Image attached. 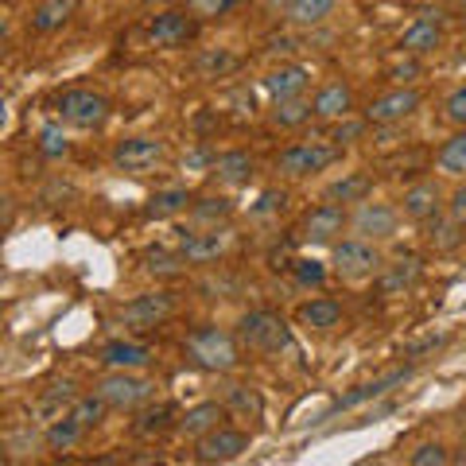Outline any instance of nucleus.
Returning <instances> with one entry per match:
<instances>
[{
    "label": "nucleus",
    "instance_id": "32",
    "mask_svg": "<svg viewBox=\"0 0 466 466\" xmlns=\"http://www.w3.org/2000/svg\"><path fill=\"white\" fill-rule=\"evenodd\" d=\"M424 229H428V245H431V249H440V253L459 249L462 238H466V226L459 222L455 214H440V218H435V222H428Z\"/></svg>",
    "mask_w": 466,
    "mask_h": 466
},
{
    "label": "nucleus",
    "instance_id": "39",
    "mask_svg": "<svg viewBox=\"0 0 466 466\" xmlns=\"http://www.w3.org/2000/svg\"><path fill=\"white\" fill-rule=\"evenodd\" d=\"M171 404H152V408H144L140 420L133 424V431L140 435V440H152V435H164L171 428Z\"/></svg>",
    "mask_w": 466,
    "mask_h": 466
},
{
    "label": "nucleus",
    "instance_id": "48",
    "mask_svg": "<svg viewBox=\"0 0 466 466\" xmlns=\"http://www.w3.org/2000/svg\"><path fill=\"white\" fill-rule=\"evenodd\" d=\"M447 339L443 334H431V339H424V342H416V346H408V358H420V354H428V350H440Z\"/></svg>",
    "mask_w": 466,
    "mask_h": 466
},
{
    "label": "nucleus",
    "instance_id": "11",
    "mask_svg": "<svg viewBox=\"0 0 466 466\" xmlns=\"http://www.w3.org/2000/svg\"><path fill=\"white\" fill-rule=\"evenodd\" d=\"M187 265H214L229 253V233L218 229V226H191V229H179V245H175Z\"/></svg>",
    "mask_w": 466,
    "mask_h": 466
},
{
    "label": "nucleus",
    "instance_id": "24",
    "mask_svg": "<svg viewBox=\"0 0 466 466\" xmlns=\"http://www.w3.org/2000/svg\"><path fill=\"white\" fill-rule=\"evenodd\" d=\"M222 420H226V404L222 400H202V404H195V408H187L183 412L179 431L187 435V440H202V435L214 431Z\"/></svg>",
    "mask_w": 466,
    "mask_h": 466
},
{
    "label": "nucleus",
    "instance_id": "7",
    "mask_svg": "<svg viewBox=\"0 0 466 466\" xmlns=\"http://www.w3.org/2000/svg\"><path fill=\"white\" fill-rule=\"evenodd\" d=\"M109 159H113V167L125 175H148L167 159V144L159 137H125L113 144Z\"/></svg>",
    "mask_w": 466,
    "mask_h": 466
},
{
    "label": "nucleus",
    "instance_id": "16",
    "mask_svg": "<svg viewBox=\"0 0 466 466\" xmlns=\"http://www.w3.org/2000/svg\"><path fill=\"white\" fill-rule=\"evenodd\" d=\"M440 47H443V24H440L435 12H420V16L400 32V51L404 55H431Z\"/></svg>",
    "mask_w": 466,
    "mask_h": 466
},
{
    "label": "nucleus",
    "instance_id": "14",
    "mask_svg": "<svg viewBox=\"0 0 466 466\" xmlns=\"http://www.w3.org/2000/svg\"><path fill=\"white\" fill-rule=\"evenodd\" d=\"M249 451V431L218 424L214 431H207L202 440H195V459L198 462H233Z\"/></svg>",
    "mask_w": 466,
    "mask_h": 466
},
{
    "label": "nucleus",
    "instance_id": "12",
    "mask_svg": "<svg viewBox=\"0 0 466 466\" xmlns=\"http://www.w3.org/2000/svg\"><path fill=\"white\" fill-rule=\"evenodd\" d=\"M171 311H175V296H171V291H144V296L128 299L116 319H121L125 327H133V330H156V327L167 323Z\"/></svg>",
    "mask_w": 466,
    "mask_h": 466
},
{
    "label": "nucleus",
    "instance_id": "10",
    "mask_svg": "<svg viewBox=\"0 0 466 466\" xmlns=\"http://www.w3.org/2000/svg\"><path fill=\"white\" fill-rule=\"evenodd\" d=\"M346 226H350V214H346L342 202L323 198L319 207H311L308 214H303V222H299V241H308V245H334Z\"/></svg>",
    "mask_w": 466,
    "mask_h": 466
},
{
    "label": "nucleus",
    "instance_id": "47",
    "mask_svg": "<svg viewBox=\"0 0 466 466\" xmlns=\"http://www.w3.org/2000/svg\"><path fill=\"white\" fill-rule=\"evenodd\" d=\"M447 214H455L459 222L466 226V179L455 187V195H451V202H447Z\"/></svg>",
    "mask_w": 466,
    "mask_h": 466
},
{
    "label": "nucleus",
    "instance_id": "31",
    "mask_svg": "<svg viewBox=\"0 0 466 466\" xmlns=\"http://www.w3.org/2000/svg\"><path fill=\"white\" fill-rule=\"evenodd\" d=\"M299 323L311 327V330H330L342 323V303L330 299V296H319V299H308L299 308Z\"/></svg>",
    "mask_w": 466,
    "mask_h": 466
},
{
    "label": "nucleus",
    "instance_id": "45",
    "mask_svg": "<svg viewBox=\"0 0 466 466\" xmlns=\"http://www.w3.org/2000/svg\"><path fill=\"white\" fill-rule=\"evenodd\" d=\"M284 207H288V191H276L272 187V191H260V198L249 207V214L253 218H272V214H280Z\"/></svg>",
    "mask_w": 466,
    "mask_h": 466
},
{
    "label": "nucleus",
    "instance_id": "25",
    "mask_svg": "<svg viewBox=\"0 0 466 466\" xmlns=\"http://www.w3.org/2000/svg\"><path fill=\"white\" fill-rule=\"evenodd\" d=\"M222 404H226V412L241 416V420H260L265 416V400H260L257 385H241V381L222 385Z\"/></svg>",
    "mask_w": 466,
    "mask_h": 466
},
{
    "label": "nucleus",
    "instance_id": "37",
    "mask_svg": "<svg viewBox=\"0 0 466 466\" xmlns=\"http://www.w3.org/2000/svg\"><path fill=\"white\" fill-rule=\"evenodd\" d=\"M70 416H78L86 431H90V428H101V424H106V416H109V400L94 389L90 397H78V400H75V408H70Z\"/></svg>",
    "mask_w": 466,
    "mask_h": 466
},
{
    "label": "nucleus",
    "instance_id": "20",
    "mask_svg": "<svg viewBox=\"0 0 466 466\" xmlns=\"http://www.w3.org/2000/svg\"><path fill=\"white\" fill-rule=\"evenodd\" d=\"M253 171H257V159L245 152V148H229L214 159V167H210V183L214 187H245L253 179Z\"/></svg>",
    "mask_w": 466,
    "mask_h": 466
},
{
    "label": "nucleus",
    "instance_id": "23",
    "mask_svg": "<svg viewBox=\"0 0 466 466\" xmlns=\"http://www.w3.org/2000/svg\"><path fill=\"white\" fill-rule=\"evenodd\" d=\"M101 361H106L109 370H144L152 361V350L133 339H113L101 346Z\"/></svg>",
    "mask_w": 466,
    "mask_h": 466
},
{
    "label": "nucleus",
    "instance_id": "19",
    "mask_svg": "<svg viewBox=\"0 0 466 466\" xmlns=\"http://www.w3.org/2000/svg\"><path fill=\"white\" fill-rule=\"evenodd\" d=\"M311 106H315V121L334 125V121H342V116L354 113V90H350V82H342V78L323 82L315 90Z\"/></svg>",
    "mask_w": 466,
    "mask_h": 466
},
{
    "label": "nucleus",
    "instance_id": "6",
    "mask_svg": "<svg viewBox=\"0 0 466 466\" xmlns=\"http://www.w3.org/2000/svg\"><path fill=\"white\" fill-rule=\"evenodd\" d=\"M55 109H58V116H63V125H75V128H101L113 113L109 97L97 94V90H86V86L58 94Z\"/></svg>",
    "mask_w": 466,
    "mask_h": 466
},
{
    "label": "nucleus",
    "instance_id": "35",
    "mask_svg": "<svg viewBox=\"0 0 466 466\" xmlns=\"http://www.w3.org/2000/svg\"><path fill=\"white\" fill-rule=\"evenodd\" d=\"M339 0H288V20L296 27H315L323 24Z\"/></svg>",
    "mask_w": 466,
    "mask_h": 466
},
{
    "label": "nucleus",
    "instance_id": "27",
    "mask_svg": "<svg viewBox=\"0 0 466 466\" xmlns=\"http://www.w3.org/2000/svg\"><path fill=\"white\" fill-rule=\"evenodd\" d=\"M183 210H191V191L187 187H167V191H156L144 202V218L148 222H167V218H179Z\"/></svg>",
    "mask_w": 466,
    "mask_h": 466
},
{
    "label": "nucleus",
    "instance_id": "26",
    "mask_svg": "<svg viewBox=\"0 0 466 466\" xmlns=\"http://www.w3.org/2000/svg\"><path fill=\"white\" fill-rule=\"evenodd\" d=\"M404 381H408V370H392L385 377H377V381H366V385L342 392V397L334 400V412H346V408H358V404H366V400H377V397H385L392 385H404Z\"/></svg>",
    "mask_w": 466,
    "mask_h": 466
},
{
    "label": "nucleus",
    "instance_id": "9",
    "mask_svg": "<svg viewBox=\"0 0 466 466\" xmlns=\"http://www.w3.org/2000/svg\"><path fill=\"white\" fill-rule=\"evenodd\" d=\"M195 35H198V16L191 8H167V12H156V16L148 20L152 47L175 51V47H187Z\"/></svg>",
    "mask_w": 466,
    "mask_h": 466
},
{
    "label": "nucleus",
    "instance_id": "17",
    "mask_svg": "<svg viewBox=\"0 0 466 466\" xmlns=\"http://www.w3.org/2000/svg\"><path fill=\"white\" fill-rule=\"evenodd\" d=\"M420 280H424V265H420V257H397L392 265H381L377 272V291L381 296H408Z\"/></svg>",
    "mask_w": 466,
    "mask_h": 466
},
{
    "label": "nucleus",
    "instance_id": "42",
    "mask_svg": "<svg viewBox=\"0 0 466 466\" xmlns=\"http://www.w3.org/2000/svg\"><path fill=\"white\" fill-rule=\"evenodd\" d=\"M245 0H187V8L195 12L198 20H222V16H229L233 8H241Z\"/></svg>",
    "mask_w": 466,
    "mask_h": 466
},
{
    "label": "nucleus",
    "instance_id": "34",
    "mask_svg": "<svg viewBox=\"0 0 466 466\" xmlns=\"http://www.w3.org/2000/svg\"><path fill=\"white\" fill-rule=\"evenodd\" d=\"M229 218H233V202L226 195L191 198V222L195 226H218V222H229Z\"/></svg>",
    "mask_w": 466,
    "mask_h": 466
},
{
    "label": "nucleus",
    "instance_id": "1",
    "mask_svg": "<svg viewBox=\"0 0 466 466\" xmlns=\"http://www.w3.org/2000/svg\"><path fill=\"white\" fill-rule=\"evenodd\" d=\"M183 354L191 366L207 373H233L241 366V342L238 334H229L222 327H195L183 342Z\"/></svg>",
    "mask_w": 466,
    "mask_h": 466
},
{
    "label": "nucleus",
    "instance_id": "3",
    "mask_svg": "<svg viewBox=\"0 0 466 466\" xmlns=\"http://www.w3.org/2000/svg\"><path fill=\"white\" fill-rule=\"evenodd\" d=\"M339 156H342L339 144H327V140H296V144H288V148L276 156V171H280L284 179H311V175L327 171Z\"/></svg>",
    "mask_w": 466,
    "mask_h": 466
},
{
    "label": "nucleus",
    "instance_id": "22",
    "mask_svg": "<svg viewBox=\"0 0 466 466\" xmlns=\"http://www.w3.org/2000/svg\"><path fill=\"white\" fill-rule=\"evenodd\" d=\"M70 16H75V0H39L27 16V27L35 35H55L70 24Z\"/></svg>",
    "mask_w": 466,
    "mask_h": 466
},
{
    "label": "nucleus",
    "instance_id": "41",
    "mask_svg": "<svg viewBox=\"0 0 466 466\" xmlns=\"http://www.w3.org/2000/svg\"><path fill=\"white\" fill-rule=\"evenodd\" d=\"M291 276H296L299 288H323L327 284V265L315 257H296L291 260Z\"/></svg>",
    "mask_w": 466,
    "mask_h": 466
},
{
    "label": "nucleus",
    "instance_id": "5",
    "mask_svg": "<svg viewBox=\"0 0 466 466\" xmlns=\"http://www.w3.org/2000/svg\"><path fill=\"white\" fill-rule=\"evenodd\" d=\"M97 392L109 400V408H116V412H137V408L152 404L156 381L137 377V370H113L109 377H101L97 381Z\"/></svg>",
    "mask_w": 466,
    "mask_h": 466
},
{
    "label": "nucleus",
    "instance_id": "8",
    "mask_svg": "<svg viewBox=\"0 0 466 466\" xmlns=\"http://www.w3.org/2000/svg\"><path fill=\"white\" fill-rule=\"evenodd\" d=\"M350 229L358 233V238H366V241H392L397 238V229H400V210L397 207H389V202H358L354 214H350Z\"/></svg>",
    "mask_w": 466,
    "mask_h": 466
},
{
    "label": "nucleus",
    "instance_id": "44",
    "mask_svg": "<svg viewBox=\"0 0 466 466\" xmlns=\"http://www.w3.org/2000/svg\"><path fill=\"white\" fill-rule=\"evenodd\" d=\"M443 121L455 128H466V86H459V90H451L443 97Z\"/></svg>",
    "mask_w": 466,
    "mask_h": 466
},
{
    "label": "nucleus",
    "instance_id": "43",
    "mask_svg": "<svg viewBox=\"0 0 466 466\" xmlns=\"http://www.w3.org/2000/svg\"><path fill=\"white\" fill-rule=\"evenodd\" d=\"M412 466H447L451 462V451L443 443H420L412 455H408Z\"/></svg>",
    "mask_w": 466,
    "mask_h": 466
},
{
    "label": "nucleus",
    "instance_id": "2",
    "mask_svg": "<svg viewBox=\"0 0 466 466\" xmlns=\"http://www.w3.org/2000/svg\"><path fill=\"white\" fill-rule=\"evenodd\" d=\"M238 342L249 354H284L291 346V330L276 311H249L238 323Z\"/></svg>",
    "mask_w": 466,
    "mask_h": 466
},
{
    "label": "nucleus",
    "instance_id": "18",
    "mask_svg": "<svg viewBox=\"0 0 466 466\" xmlns=\"http://www.w3.org/2000/svg\"><path fill=\"white\" fill-rule=\"evenodd\" d=\"M260 86H265V94L272 101H284V97H303L311 86V70L303 63H280L272 66L265 78H260Z\"/></svg>",
    "mask_w": 466,
    "mask_h": 466
},
{
    "label": "nucleus",
    "instance_id": "36",
    "mask_svg": "<svg viewBox=\"0 0 466 466\" xmlns=\"http://www.w3.org/2000/svg\"><path fill=\"white\" fill-rule=\"evenodd\" d=\"M241 66V58L238 55H229V51H202L198 58H195V75L198 78H226V75H233V70Z\"/></svg>",
    "mask_w": 466,
    "mask_h": 466
},
{
    "label": "nucleus",
    "instance_id": "29",
    "mask_svg": "<svg viewBox=\"0 0 466 466\" xmlns=\"http://www.w3.org/2000/svg\"><path fill=\"white\" fill-rule=\"evenodd\" d=\"M435 167L451 179H466V128H455L435 152Z\"/></svg>",
    "mask_w": 466,
    "mask_h": 466
},
{
    "label": "nucleus",
    "instance_id": "28",
    "mask_svg": "<svg viewBox=\"0 0 466 466\" xmlns=\"http://www.w3.org/2000/svg\"><path fill=\"white\" fill-rule=\"evenodd\" d=\"M315 116V106L308 101V94L303 97H284V101H272V109H268V125L272 128H299V125H308Z\"/></svg>",
    "mask_w": 466,
    "mask_h": 466
},
{
    "label": "nucleus",
    "instance_id": "46",
    "mask_svg": "<svg viewBox=\"0 0 466 466\" xmlns=\"http://www.w3.org/2000/svg\"><path fill=\"white\" fill-rule=\"evenodd\" d=\"M366 125H370V121H354V116H342V121H334L330 140L339 144V148H342V144H354L361 133H366Z\"/></svg>",
    "mask_w": 466,
    "mask_h": 466
},
{
    "label": "nucleus",
    "instance_id": "21",
    "mask_svg": "<svg viewBox=\"0 0 466 466\" xmlns=\"http://www.w3.org/2000/svg\"><path fill=\"white\" fill-rule=\"evenodd\" d=\"M78 397H82V392H78V385H75V381H55V385H51V389L35 400V420H39L43 428L55 424L58 416H66L70 408H75V400H78Z\"/></svg>",
    "mask_w": 466,
    "mask_h": 466
},
{
    "label": "nucleus",
    "instance_id": "4",
    "mask_svg": "<svg viewBox=\"0 0 466 466\" xmlns=\"http://www.w3.org/2000/svg\"><path fill=\"white\" fill-rule=\"evenodd\" d=\"M381 249H377V241H366V238H342L330 245V268L334 276H342V280H370V276L381 272Z\"/></svg>",
    "mask_w": 466,
    "mask_h": 466
},
{
    "label": "nucleus",
    "instance_id": "15",
    "mask_svg": "<svg viewBox=\"0 0 466 466\" xmlns=\"http://www.w3.org/2000/svg\"><path fill=\"white\" fill-rule=\"evenodd\" d=\"M400 214L408 218V222H416V226L435 222V218L443 214V191H440V183H435V179L412 183L404 191V198H400Z\"/></svg>",
    "mask_w": 466,
    "mask_h": 466
},
{
    "label": "nucleus",
    "instance_id": "50",
    "mask_svg": "<svg viewBox=\"0 0 466 466\" xmlns=\"http://www.w3.org/2000/svg\"><path fill=\"white\" fill-rule=\"evenodd\" d=\"M462 462H466V440H462Z\"/></svg>",
    "mask_w": 466,
    "mask_h": 466
},
{
    "label": "nucleus",
    "instance_id": "38",
    "mask_svg": "<svg viewBox=\"0 0 466 466\" xmlns=\"http://www.w3.org/2000/svg\"><path fill=\"white\" fill-rule=\"evenodd\" d=\"M144 260H148L144 268H148L152 276H164V280H179L183 265H187V257L179 249L171 253V249H159V245H156V249H148V257H144Z\"/></svg>",
    "mask_w": 466,
    "mask_h": 466
},
{
    "label": "nucleus",
    "instance_id": "13",
    "mask_svg": "<svg viewBox=\"0 0 466 466\" xmlns=\"http://www.w3.org/2000/svg\"><path fill=\"white\" fill-rule=\"evenodd\" d=\"M420 106H424V97H420V90H412V86H392V90L377 94L370 106H366V121L370 125H400L408 121Z\"/></svg>",
    "mask_w": 466,
    "mask_h": 466
},
{
    "label": "nucleus",
    "instance_id": "33",
    "mask_svg": "<svg viewBox=\"0 0 466 466\" xmlns=\"http://www.w3.org/2000/svg\"><path fill=\"white\" fill-rule=\"evenodd\" d=\"M86 435V428H82V420L78 416H58L55 424H47V431H43V440H47V451H70V447H78V440Z\"/></svg>",
    "mask_w": 466,
    "mask_h": 466
},
{
    "label": "nucleus",
    "instance_id": "40",
    "mask_svg": "<svg viewBox=\"0 0 466 466\" xmlns=\"http://www.w3.org/2000/svg\"><path fill=\"white\" fill-rule=\"evenodd\" d=\"M35 148H39V156H47V159L70 156V140L63 133V125H43L39 137H35Z\"/></svg>",
    "mask_w": 466,
    "mask_h": 466
},
{
    "label": "nucleus",
    "instance_id": "30",
    "mask_svg": "<svg viewBox=\"0 0 466 466\" xmlns=\"http://www.w3.org/2000/svg\"><path fill=\"white\" fill-rule=\"evenodd\" d=\"M370 195H373V179H370V175L350 171V175H342L339 183H330V187H327V195H323V198L342 202V207H358V202H366Z\"/></svg>",
    "mask_w": 466,
    "mask_h": 466
},
{
    "label": "nucleus",
    "instance_id": "49",
    "mask_svg": "<svg viewBox=\"0 0 466 466\" xmlns=\"http://www.w3.org/2000/svg\"><path fill=\"white\" fill-rule=\"evenodd\" d=\"M416 70H420L416 63H408V66H397V70H392V78H397V82L404 86V82H412V75H416Z\"/></svg>",
    "mask_w": 466,
    "mask_h": 466
}]
</instances>
